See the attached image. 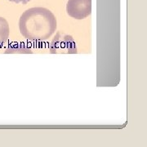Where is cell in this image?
Returning <instances> with one entry per match:
<instances>
[{
	"label": "cell",
	"mask_w": 147,
	"mask_h": 147,
	"mask_svg": "<svg viewBox=\"0 0 147 147\" xmlns=\"http://www.w3.org/2000/svg\"><path fill=\"white\" fill-rule=\"evenodd\" d=\"M57 18L45 7H32L25 11L19 20L21 35L34 42L46 41L55 33Z\"/></svg>",
	"instance_id": "obj_1"
},
{
	"label": "cell",
	"mask_w": 147,
	"mask_h": 147,
	"mask_svg": "<svg viewBox=\"0 0 147 147\" xmlns=\"http://www.w3.org/2000/svg\"><path fill=\"white\" fill-rule=\"evenodd\" d=\"M52 54H76L77 46L72 36L58 32L52 40L49 47Z\"/></svg>",
	"instance_id": "obj_2"
},
{
	"label": "cell",
	"mask_w": 147,
	"mask_h": 147,
	"mask_svg": "<svg viewBox=\"0 0 147 147\" xmlns=\"http://www.w3.org/2000/svg\"><path fill=\"white\" fill-rule=\"evenodd\" d=\"M66 11L76 20L85 19L92 13V0H68Z\"/></svg>",
	"instance_id": "obj_3"
},
{
	"label": "cell",
	"mask_w": 147,
	"mask_h": 147,
	"mask_svg": "<svg viewBox=\"0 0 147 147\" xmlns=\"http://www.w3.org/2000/svg\"><path fill=\"white\" fill-rule=\"evenodd\" d=\"M10 28L5 18L0 17V47L5 44L9 38Z\"/></svg>",
	"instance_id": "obj_4"
},
{
	"label": "cell",
	"mask_w": 147,
	"mask_h": 147,
	"mask_svg": "<svg viewBox=\"0 0 147 147\" xmlns=\"http://www.w3.org/2000/svg\"><path fill=\"white\" fill-rule=\"evenodd\" d=\"M5 53H33L31 48L24 43H14L6 50Z\"/></svg>",
	"instance_id": "obj_5"
},
{
	"label": "cell",
	"mask_w": 147,
	"mask_h": 147,
	"mask_svg": "<svg viewBox=\"0 0 147 147\" xmlns=\"http://www.w3.org/2000/svg\"><path fill=\"white\" fill-rule=\"evenodd\" d=\"M11 2H13L15 3H22V4H26L31 0H9Z\"/></svg>",
	"instance_id": "obj_6"
}]
</instances>
